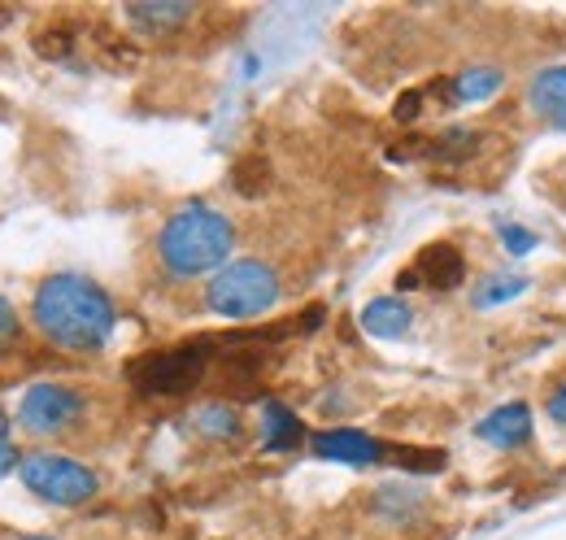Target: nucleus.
Here are the masks:
<instances>
[{
    "instance_id": "nucleus-1",
    "label": "nucleus",
    "mask_w": 566,
    "mask_h": 540,
    "mask_svg": "<svg viewBox=\"0 0 566 540\" xmlns=\"http://www.w3.org/2000/svg\"><path fill=\"white\" fill-rule=\"evenodd\" d=\"M31 323L62 353H101L118 332V305L96 279L62 270L35 288Z\"/></svg>"
},
{
    "instance_id": "nucleus-2",
    "label": "nucleus",
    "mask_w": 566,
    "mask_h": 540,
    "mask_svg": "<svg viewBox=\"0 0 566 540\" xmlns=\"http://www.w3.org/2000/svg\"><path fill=\"white\" fill-rule=\"evenodd\" d=\"M231 249H235V222L206 201L179 205L157 231V262L175 279L218 274L231 262Z\"/></svg>"
},
{
    "instance_id": "nucleus-3",
    "label": "nucleus",
    "mask_w": 566,
    "mask_h": 540,
    "mask_svg": "<svg viewBox=\"0 0 566 540\" xmlns=\"http://www.w3.org/2000/svg\"><path fill=\"white\" fill-rule=\"evenodd\" d=\"M280 270L262 258H240V262H227L210 279L206 288V305L218 319H231V323H249V319H262L280 305Z\"/></svg>"
},
{
    "instance_id": "nucleus-4",
    "label": "nucleus",
    "mask_w": 566,
    "mask_h": 540,
    "mask_svg": "<svg viewBox=\"0 0 566 540\" xmlns=\"http://www.w3.org/2000/svg\"><path fill=\"white\" fill-rule=\"evenodd\" d=\"M210 357L213 340H184V344L144 353L140 362H132L127 380H132V388L140 397H184L206 380Z\"/></svg>"
},
{
    "instance_id": "nucleus-5",
    "label": "nucleus",
    "mask_w": 566,
    "mask_h": 540,
    "mask_svg": "<svg viewBox=\"0 0 566 540\" xmlns=\"http://www.w3.org/2000/svg\"><path fill=\"white\" fill-rule=\"evenodd\" d=\"M18 475H22V484H27L40 501H49V506H83V501H92L96 488H101V479H96L92 467L74 463L66 454H49V449L27 454V458L18 463Z\"/></svg>"
},
{
    "instance_id": "nucleus-6",
    "label": "nucleus",
    "mask_w": 566,
    "mask_h": 540,
    "mask_svg": "<svg viewBox=\"0 0 566 540\" xmlns=\"http://www.w3.org/2000/svg\"><path fill=\"white\" fill-rule=\"evenodd\" d=\"M87 414V397L74 384H57V380H40L22 393L18 402V427L35 440L44 436H66L83 423Z\"/></svg>"
},
{
    "instance_id": "nucleus-7",
    "label": "nucleus",
    "mask_w": 566,
    "mask_h": 540,
    "mask_svg": "<svg viewBox=\"0 0 566 540\" xmlns=\"http://www.w3.org/2000/svg\"><path fill=\"white\" fill-rule=\"evenodd\" d=\"M505 87V70L496 66H467L453 70L449 79L427 83V96L440 101V110H458V105H484Z\"/></svg>"
},
{
    "instance_id": "nucleus-8",
    "label": "nucleus",
    "mask_w": 566,
    "mask_h": 540,
    "mask_svg": "<svg viewBox=\"0 0 566 540\" xmlns=\"http://www.w3.org/2000/svg\"><path fill=\"white\" fill-rule=\"evenodd\" d=\"M310 449H314V458L340 463V467H375V463H384V454H388L384 440H375V436H366V432H357V427H327V432H314V436H310Z\"/></svg>"
},
{
    "instance_id": "nucleus-9",
    "label": "nucleus",
    "mask_w": 566,
    "mask_h": 540,
    "mask_svg": "<svg viewBox=\"0 0 566 540\" xmlns=\"http://www.w3.org/2000/svg\"><path fill=\"white\" fill-rule=\"evenodd\" d=\"M523 101H527V110H532L541 123H549V127L566 132V62L563 66L536 70V74L527 79Z\"/></svg>"
},
{
    "instance_id": "nucleus-10",
    "label": "nucleus",
    "mask_w": 566,
    "mask_h": 540,
    "mask_svg": "<svg viewBox=\"0 0 566 540\" xmlns=\"http://www.w3.org/2000/svg\"><path fill=\"white\" fill-rule=\"evenodd\" d=\"M475 436L493 449H518L532 440V409L523 402H505L489 409L480 423H475Z\"/></svg>"
},
{
    "instance_id": "nucleus-11",
    "label": "nucleus",
    "mask_w": 566,
    "mask_h": 540,
    "mask_svg": "<svg viewBox=\"0 0 566 540\" xmlns=\"http://www.w3.org/2000/svg\"><path fill=\"white\" fill-rule=\"evenodd\" d=\"M410 270H415L419 283L440 288V292H453V288L467 283V258H462V249L458 245H444V240L440 245H427Z\"/></svg>"
},
{
    "instance_id": "nucleus-12",
    "label": "nucleus",
    "mask_w": 566,
    "mask_h": 540,
    "mask_svg": "<svg viewBox=\"0 0 566 540\" xmlns=\"http://www.w3.org/2000/svg\"><path fill=\"white\" fill-rule=\"evenodd\" d=\"M123 18L140 35H170V31H179L184 22L197 18V4H184V0H148V4H127Z\"/></svg>"
},
{
    "instance_id": "nucleus-13",
    "label": "nucleus",
    "mask_w": 566,
    "mask_h": 540,
    "mask_svg": "<svg viewBox=\"0 0 566 540\" xmlns=\"http://www.w3.org/2000/svg\"><path fill=\"white\" fill-rule=\"evenodd\" d=\"M361 328L375 340H401L415 328V310L406 297H375L361 305Z\"/></svg>"
},
{
    "instance_id": "nucleus-14",
    "label": "nucleus",
    "mask_w": 566,
    "mask_h": 540,
    "mask_svg": "<svg viewBox=\"0 0 566 540\" xmlns=\"http://www.w3.org/2000/svg\"><path fill=\"white\" fill-rule=\"evenodd\" d=\"M258 427H262V449H266V454H292V449L301 445V436H305V432H301V418L283 402L262 405Z\"/></svg>"
},
{
    "instance_id": "nucleus-15",
    "label": "nucleus",
    "mask_w": 566,
    "mask_h": 540,
    "mask_svg": "<svg viewBox=\"0 0 566 540\" xmlns=\"http://www.w3.org/2000/svg\"><path fill=\"white\" fill-rule=\"evenodd\" d=\"M527 292V274H510V270H496V274H484L471 292V305L475 310H496V305H510L514 297Z\"/></svg>"
},
{
    "instance_id": "nucleus-16",
    "label": "nucleus",
    "mask_w": 566,
    "mask_h": 540,
    "mask_svg": "<svg viewBox=\"0 0 566 540\" xmlns=\"http://www.w3.org/2000/svg\"><path fill=\"white\" fill-rule=\"evenodd\" d=\"M192 427H197L206 440H235L244 423H240V409H235V405L210 402V405H201V409L192 414Z\"/></svg>"
},
{
    "instance_id": "nucleus-17",
    "label": "nucleus",
    "mask_w": 566,
    "mask_h": 540,
    "mask_svg": "<svg viewBox=\"0 0 566 540\" xmlns=\"http://www.w3.org/2000/svg\"><path fill=\"white\" fill-rule=\"evenodd\" d=\"M231 184H235V193L258 197V193H266V184H271V166H266L262 157H249V162H240V166H235Z\"/></svg>"
},
{
    "instance_id": "nucleus-18",
    "label": "nucleus",
    "mask_w": 566,
    "mask_h": 540,
    "mask_svg": "<svg viewBox=\"0 0 566 540\" xmlns=\"http://www.w3.org/2000/svg\"><path fill=\"white\" fill-rule=\"evenodd\" d=\"M496 236H501V249L514 253V258H523V253L536 249V231H527L518 222H496Z\"/></svg>"
},
{
    "instance_id": "nucleus-19",
    "label": "nucleus",
    "mask_w": 566,
    "mask_h": 540,
    "mask_svg": "<svg viewBox=\"0 0 566 540\" xmlns=\"http://www.w3.org/2000/svg\"><path fill=\"white\" fill-rule=\"evenodd\" d=\"M427 101H431V96H427V87L401 92V96H397V110H392V114H397L401 123H415V118H419V114L427 110Z\"/></svg>"
},
{
    "instance_id": "nucleus-20",
    "label": "nucleus",
    "mask_w": 566,
    "mask_h": 540,
    "mask_svg": "<svg viewBox=\"0 0 566 540\" xmlns=\"http://www.w3.org/2000/svg\"><path fill=\"white\" fill-rule=\"evenodd\" d=\"M13 463H22V458H18V449H13V427H9V414L0 409V479L13 471Z\"/></svg>"
},
{
    "instance_id": "nucleus-21",
    "label": "nucleus",
    "mask_w": 566,
    "mask_h": 540,
    "mask_svg": "<svg viewBox=\"0 0 566 540\" xmlns=\"http://www.w3.org/2000/svg\"><path fill=\"white\" fill-rule=\"evenodd\" d=\"M13 340H18V314H13V305L0 297V353H4Z\"/></svg>"
},
{
    "instance_id": "nucleus-22",
    "label": "nucleus",
    "mask_w": 566,
    "mask_h": 540,
    "mask_svg": "<svg viewBox=\"0 0 566 540\" xmlns=\"http://www.w3.org/2000/svg\"><path fill=\"white\" fill-rule=\"evenodd\" d=\"M549 418H554L558 427H566V384H558V388L549 393Z\"/></svg>"
},
{
    "instance_id": "nucleus-23",
    "label": "nucleus",
    "mask_w": 566,
    "mask_h": 540,
    "mask_svg": "<svg viewBox=\"0 0 566 540\" xmlns=\"http://www.w3.org/2000/svg\"><path fill=\"white\" fill-rule=\"evenodd\" d=\"M22 540H53V537H22Z\"/></svg>"
}]
</instances>
